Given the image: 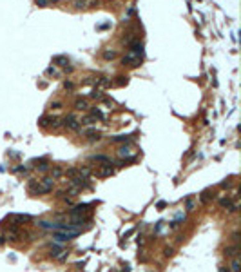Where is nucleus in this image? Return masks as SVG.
<instances>
[{
	"label": "nucleus",
	"mask_w": 241,
	"mask_h": 272,
	"mask_svg": "<svg viewBox=\"0 0 241 272\" xmlns=\"http://www.w3.org/2000/svg\"><path fill=\"white\" fill-rule=\"evenodd\" d=\"M62 125L67 127V129H71V131H78V129H80V120H76L73 115H69L62 120Z\"/></svg>",
	"instance_id": "nucleus-1"
},
{
	"label": "nucleus",
	"mask_w": 241,
	"mask_h": 272,
	"mask_svg": "<svg viewBox=\"0 0 241 272\" xmlns=\"http://www.w3.org/2000/svg\"><path fill=\"white\" fill-rule=\"evenodd\" d=\"M78 234H74V232H63V230H60V232H54L53 234V240L56 241V243H63V241H69V240H73V238H76Z\"/></svg>",
	"instance_id": "nucleus-2"
},
{
	"label": "nucleus",
	"mask_w": 241,
	"mask_h": 272,
	"mask_svg": "<svg viewBox=\"0 0 241 272\" xmlns=\"http://www.w3.org/2000/svg\"><path fill=\"white\" fill-rule=\"evenodd\" d=\"M53 187H54V180H53V178L45 176V178L40 180V194H47V192H51Z\"/></svg>",
	"instance_id": "nucleus-3"
},
{
	"label": "nucleus",
	"mask_w": 241,
	"mask_h": 272,
	"mask_svg": "<svg viewBox=\"0 0 241 272\" xmlns=\"http://www.w3.org/2000/svg\"><path fill=\"white\" fill-rule=\"evenodd\" d=\"M140 62H141V56H136V54H132V53H129V54H125L123 58H122V63L123 65H132V67H136V65H140Z\"/></svg>",
	"instance_id": "nucleus-4"
},
{
	"label": "nucleus",
	"mask_w": 241,
	"mask_h": 272,
	"mask_svg": "<svg viewBox=\"0 0 241 272\" xmlns=\"http://www.w3.org/2000/svg\"><path fill=\"white\" fill-rule=\"evenodd\" d=\"M113 174H114V167L113 165H100V171H98L100 178H107V176H113Z\"/></svg>",
	"instance_id": "nucleus-5"
},
{
	"label": "nucleus",
	"mask_w": 241,
	"mask_h": 272,
	"mask_svg": "<svg viewBox=\"0 0 241 272\" xmlns=\"http://www.w3.org/2000/svg\"><path fill=\"white\" fill-rule=\"evenodd\" d=\"M129 47H131V53L136 54V56H141V51H143V44L136 40V42H129Z\"/></svg>",
	"instance_id": "nucleus-6"
},
{
	"label": "nucleus",
	"mask_w": 241,
	"mask_h": 272,
	"mask_svg": "<svg viewBox=\"0 0 241 272\" xmlns=\"http://www.w3.org/2000/svg\"><path fill=\"white\" fill-rule=\"evenodd\" d=\"M89 207H91L89 203H80V205H74L73 209L69 210V214L73 216V214H82V212H87V210H89Z\"/></svg>",
	"instance_id": "nucleus-7"
},
{
	"label": "nucleus",
	"mask_w": 241,
	"mask_h": 272,
	"mask_svg": "<svg viewBox=\"0 0 241 272\" xmlns=\"http://www.w3.org/2000/svg\"><path fill=\"white\" fill-rule=\"evenodd\" d=\"M91 160L93 162H98V163H104V165H113V160L109 156H104V154H95Z\"/></svg>",
	"instance_id": "nucleus-8"
},
{
	"label": "nucleus",
	"mask_w": 241,
	"mask_h": 272,
	"mask_svg": "<svg viewBox=\"0 0 241 272\" xmlns=\"http://www.w3.org/2000/svg\"><path fill=\"white\" fill-rule=\"evenodd\" d=\"M214 196H216V194H214L212 190H209V189H207V190H203V192H201V196H199V199H201L203 203H209L210 199H214Z\"/></svg>",
	"instance_id": "nucleus-9"
},
{
	"label": "nucleus",
	"mask_w": 241,
	"mask_h": 272,
	"mask_svg": "<svg viewBox=\"0 0 241 272\" xmlns=\"http://www.w3.org/2000/svg\"><path fill=\"white\" fill-rule=\"evenodd\" d=\"M29 192L31 194H40V181H36V180H31L29 181Z\"/></svg>",
	"instance_id": "nucleus-10"
},
{
	"label": "nucleus",
	"mask_w": 241,
	"mask_h": 272,
	"mask_svg": "<svg viewBox=\"0 0 241 272\" xmlns=\"http://www.w3.org/2000/svg\"><path fill=\"white\" fill-rule=\"evenodd\" d=\"M36 225L42 227V229H54V230H58V227H60V223H51V221H38Z\"/></svg>",
	"instance_id": "nucleus-11"
},
{
	"label": "nucleus",
	"mask_w": 241,
	"mask_h": 272,
	"mask_svg": "<svg viewBox=\"0 0 241 272\" xmlns=\"http://www.w3.org/2000/svg\"><path fill=\"white\" fill-rule=\"evenodd\" d=\"M111 142L113 143H123V142H131V136H127V134H118V136H114V138H111Z\"/></svg>",
	"instance_id": "nucleus-12"
},
{
	"label": "nucleus",
	"mask_w": 241,
	"mask_h": 272,
	"mask_svg": "<svg viewBox=\"0 0 241 272\" xmlns=\"http://www.w3.org/2000/svg\"><path fill=\"white\" fill-rule=\"evenodd\" d=\"M74 107H76L78 111H85V109L89 107V104H87V100H84V98H78V100L74 102Z\"/></svg>",
	"instance_id": "nucleus-13"
},
{
	"label": "nucleus",
	"mask_w": 241,
	"mask_h": 272,
	"mask_svg": "<svg viewBox=\"0 0 241 272\" xmlns=\"http://www.w3.org/2000/svg\"><path fill=\"white\" fill-rule=\"evenodd\" d=\"M35 162H38L36 169H38L40 172H45V171L49 169V163H47V160H45V158H42V160H35Z\"/></svg>",
	"instance_id": "nucleus-14"
},
{
	"label": "nucleus",
	"mask_w": 241,
	"mask_h": 272,
	"mask_svg": "<svg viewBox=\"0 0 241 272\" xmlns=\"http://www.w3.org/2000/svg\"><path fill=\"white\" fill-rule=\"evenodd\" d=\"M7 236H9V240H18V236H20V230L16 229V227H9V230H7Z\"/></svg>",
	"instance_id": "nucleus-15"
},
{
	"label": "nucleus",
	"mask_w": 241,
	"mask_h": 272,
	"mask_svg": "<svg viewBox=\"0 0 241 272\" xmlns=\"http://www.w3.org/2000/svg\"><path fill=\"white\" fill-rule=\"evenodd\" d=\"M60 252H63V249L60 247V245H53L49 256H51V258H60Z\"/></svg>",
	"instance_id": "nucleus-16"
},
{
	"label": "nucleus",
	"mask_w": 241,
	"mask_h": 272,
	"mask_svg": "<svg viewBox=\"0 0 241 272\" xmlns=\"http://www.w3.org/2000/svg\"><path fill=\"white\" fill-rule=\"evenodd\" d=\"M225 256H229V258H234V256H238V247H225V252H223Z\"/></svg>",
	"instance_id": "nucleus-17"
},
{
	"label": "nucleus",
	"mask_w": 241,
	"mask_h": 272,
	"mask_svg": "<svg viewBox=\"0 0 241 272\" xmlns=\"http://www.w3.org/2000/svg\"><path fill=\"white\" fill-rule=\"evenodd\" d=\"M96 122V116L95 115H87L85 118H82L80 120V124H84V125H91V124H95Z\"/></svg>",
	"instance_id": "nucleus-18"
},
{
	"label": "nucleus",
	"mask_w": 241,
	"mask_h": 272,
	"mask_svg": "<svg viewBox=\"0 0 241 272\" xmlns=\"http://www.w3.org/2000/svg\"><path fill=\"white\" fill-rule=\"evenodd\" d=\"M232 272H241L239 258H238V256H234V258H232Z\"/></svg>",
	"instance_id": "nucleus-19"
},
{
	"label": "nucleus",
	"mask_w": 241,
	"mask_h": 272,
	"mask_svg": "<svg viewBox=\"0 0 241 272\" xmlns=\"http://www.w3.org/2000/svg\"><path fill=\"white\" fill-rule=\"evenodd\" d=\"M15 220L18 221V223H27V221H31V216H27V214H16Z\"/></svg>",
	"instance_id": "nucleus-20"
},
{
	"label": "nucleus",
	"mask_w": 241,
	"mask_h": 272,
	"mask_svg": "<svg viewBox=\"0 0 241 272\" xmlns=\"http://www.w3.org/2000/svg\"><path fill=\"white\" fill-rule=\"evenodd\" d=\"M91 98H93V100H104V94H102L100 89H93V91H91Z\"/></svg>",
	"instance_id": "nucleus-21"
},
{
	"label": "nucleus",
	"mask_w": 241,
	"mask_h": 272,
	"mask_svg": "<svg viewBox=\"0 0 241 272\" xmlns=\"http://www.w3.org/2000/svg\"><path fill=\"white\" fill-rule=\"evenodd\" d=\"M53 62L58 63V65H67V63H69V60H67L65 56H54V58H53Z\"/></svg>",
	"instance_id": "nucleus-22"
},
{
	"label": "nucleus",
	"mask_w": 241,
	"mask_h": 272,
	"mask_svg": "<svg viewBox=\"0 0 241 272\" xmlns=\"http://www.w3.org/2000/svg\"><path fill=\"white\" fill-rule=\"evenodd\" d=\"M104 58H105V60H114V58H116V51H114V49H111V51L107 49V51H104Z\"/></svg>",
	"instance_id": "nucleus-23"
},
{
	"label": "nucleus",
	"mask_w": 241,
	"mask_h": 272,
	"mask_svg": "<svg viewBox=\"0 0 241 272\" xmlns=\"http://www.w3.org/2000/svg\"><path fill=\"white\" fill-rule=\"evenodd\" d=\"M65 176H69L71 180H73V178H76V176H78V169H74V167L67 169V171H65Z\"/></svg>",
	"instance_id": "nucleus-24"
},
{
	"label": "nucleus",
	"mask_w": 241,
	"mask_h": 272,
	"mask_svg": "<svg viewBox=\"0 0 241 272\" xmlns=\"http://www.w3.org/2000/svg\"><path fill=\"white\" fill-rule=\"evenodd\" d=\"M220 205L223 207V209H229V207L232 205V199L230 198H221L220 199Z\"/></svg>",
	"instance_id": "nucleus-25"
},
{
	"label": "nucleus",
	"mask_w": 241,
	"mask_h": 272,
	"mask_svg": "<svg viewBox=\"0 0 241 272\" xmlns=\"http://www.w3.org/2000/svg\"><path fill=\"white\" fill-rule=\"evenodd\" d=\"M118 154H120L122 158H123V156H131V149H129V147H120V149H118Z\"/></svg>",
	"instance_id": "nucleus-26"
},
{
	"label": "nucleus",
	"mask_w": 241,
	"mask_h": 272,
	"mask_svg": "<svg viewBox=\"0 0 241 272\" xmlns=\"http://www.w3.org/2000/svg\"><path fill=\"white\" fill-rule=\"evenodd\" d=\"M62 176V169L60 167H53V178H60Z\"/></svg>",
	"instance_id": "nucleus-27"
},
{
	"label": "nucleus",
	"mask_w": 241,
	"mask_h": 272,
	"mask_svg": "<svg viewBox=\"0 0 241 272\" xmlns=\"http://www.w3.org/2000/svg\"><path fill=\"white\" fill-rule=\"evenodd\" d=\"M36 2V6H40V7H47L49 4H51V0H35Z\"/></svg>",
	"instance_id": "nucleus-28"
},
{
	"label": "nucleus",
	"mask_w": 241,
	"mask_h": 272,
	"mask_svg": "<svg viewBox=\"0 0 241 272\" xmlns=\"http://www.w3.org/2000/svg\"><path fill=\"white\" fill-rule=\"evenodd\" d=\"M116 85H125L127 84V76H116Z\"/></svg>",
	"instance_id": "nucleus-29"
},
{
	"label": "nucleus",
	"mask_w": 241,
	"mask_h": 272,
	"mask_svg": "<svg viewBox=\"0 0 241 272\" xmlns=\"http://www.w3.org/2000/svg\"><path fill=\"white\" fill-rule=\"evenodd\" d=\"M45 74H47V76H54V74H58V71H56L54 67H47V69H45Z\"/></svg>",
	"instance_id": "nucleus-30"
},
{
	"label": "nucleus",
	"mask_w": 241,
	"mask_h": 272,
	"mask_svg": "<svg viewBox=\"0 0 241 272\" xmlns=\"http://www.w3.org/2000/svg\"><path fill=\"white\" fill-rule=\"evenodd\" d=\"M74 7H76V9H82V7H85V0H76V2H74Z\"/></svg>",
	"instance_id": "nucleus-31"
},
{
	"label": "nucleus",
	"mask_w": 241,
	"mask_h": 272,
	"mask_svg": "<svg viewBox=\"0 0 241 272\" xmlns=\"http://www.w3.org/2000/svg\"><path fill=\"white\" fill-rule=\"evenodd\" d=\"M163 254H165L167 258H170V256L174 254V249H170V247H165V249H163Z\"/></svg>",
	"instance_id": "nucleus-32"
},
{
	"label": "nucleus",
	"mask_w": 241,
	"mask_h": 272,
	"mask_svg": "<svg viewBox=\"0 0 241 272\" xmlns=\"http://www.w3.org/2000/svg\"><path fill=\"white\" fill-rule=\"evenodd\" d=\"M98 84H100V85H104V87H105V85H111V80H107V78L104 76V78H100V80H98Z\"/></svg>",
	"instance_id": "nucleus-33"
},
{
	"label": "nucleus",
	"mask_w": 241,
	"mask_h": 272,
	"mask_svg": "<svg viewBox=\"0 0 241 272\" xmlns=\"http://www.w3.org/2000/svg\"><path fill=\"white\" fill-rule=\"evenodd\" d=\"M156 207H158L160 210H163L165 207H167V201H163V199H161V201H158V203H156Z\"/></svg>",
	"instance_id": "nucleus-34"
},
{
	"label": "nucleus",
	"mask_w": 241,
	"mask_h": 272,
	"mask_svg": "<svg viewBox=\"0 0 241 272\" xmlns=\"http://www.w3.org/2000/svg\"><path fill=\"white\" fill-rule=\"evenodd\" d=\"M63 87H65L67 91H73V89H74V84H73V82H65V84H63Z\"/></svg>",
	"instance_id": "nucleus-35"
},
{
	"label": "nucleus",
	"mask_w": 241,
	"mask_h": 272,
	"mask_svg": "<svg viewBox=\"0 0 241 272\" xmlns=\"http://www.w3.org/2000/svg\"><path fill=\"white\" fill-rule=\"evenodd\" d=\"M187 210H194V201L192 199H187Z\"/></svg>",
	"instance_id": "nucleus-36"
},
{
	"label": "nucleus",
	"mask_w": 241,
	"mask_h": 272,
	"mask_svg": "<svg viewBox=\"0 0 241 272\" xmlns=\"http://www.w3.org/2000/svg\"><path fill=\"white\" fill-rule=\"evenodd\" d=\"M51 109H62V104H60V102H53Z\"/></svg>",
	"instance_id": "nucleus-37"
},
{
	"label": "nucleus",
	"mask_w": 241,
	"mask_h": 272,
	"mask_svg": "<svg viewBox=\"0 0 241 272\" xmlns=\"http://www.w3.org/2000/svg\"><path fill=\"white\" fill-rule=\"evenodd\" d=\"M218 270H220V272H230V270H229V267H225V265H220Z\"/></svg>",
	"instance_id": "nucleus-38"
},
{
	"label": "nucleus",
	"mask_w": 241,
	"mask_h": 272,
	"mask_svg": "<svg viewBox=\"0 0 241 272\" xmlns=\"http://www.w3.org/2000/svg\"><path fill=\"white\" fill-rule=\"evenodd\" d=\"M16 172H25V167H16Z\"/></svg>",
	"instance_id": "nucleus-39"
},
{
	"label": "nucleus",
	"mask_w": 241,
	"mask_h": 272,
	"mask_svg": "<svg viewBox=\"0 0 241 272\" xmlns=\"http://www.w3.org/2000/svg\"><path fill=\"white\" fill-rule=\"evenodd\" d=\"M4 238H6V236H0V245H4V243H6V240H4Z\"/></svg>",
	"instance_id": "nucleus-40"
}]
</instances>
